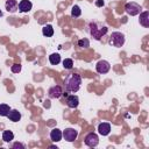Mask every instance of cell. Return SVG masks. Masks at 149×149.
<instances>
[{
    "instance_id": "obj_1",
    "label": "cell",
    "mask_w": 149,
    "mask_h": 149,
    "mask_svg": "<svg viewBox=\"0 0 149 149\" xmlns=\"http://www.w3.org/2000/svg\"><path fill=\"white\" fill-rule=\"evenodd\" d=\"M81 84V77L78 73H69L64 79V86L68 92H77Z\"/></svg>"
},
{
    "instance_id": "obj_2",
    "label": "cell",
    "mask_w": 149,
    "mask_h": 149,
    "mask_svg": "<svg viewBox=\"0 0 149 149\" xmlns=\"http://www.w3.org/2000/svg\"><path fill=\"white\" fill-rule=\"evenodd\" d=\"M88 28H90V34H91V36L93 37V38H95V40H101V37L107 33V30H108V28L106 27V26H104V24H101V23H99V22H92V23H90V26H88Z\"/></svg>"
},
{
    "instance_id": "obj_3",
    "label": "cell",
    "mask_w": 149,
    "mask_h": 149,
    "mask_svg": "<svg viewBox=\"0 0 149 149\" xmlns=\"http://www.w3.org/2000/svg\"><path fill=\"white\" fill-rule=\"evenodd\" d=\"M109 44L115 48H120L125 44V35L120 31H113L109 38Z\"/></svg>"
},
{
    "instance_id": "obj_4",
    "label": "cell",
    "mask_w": 149,
    "mask_h": 149,
    "mask_svg": "<svg viewBox=\"0 0 149 149\" xmlns=\"http://www.w3.org/2000/svg\"><path fill=\"white\" fill-rule=\"evenodd\" d=\"M125 10H126V13L129 14L130 16H134V15H137V14L141 13L142 7H141V5H139L137 2L130 1V2H127V3H126Z\"/></svg>"
},
{
    "instance_id": "obj_5",
    "label": "cell",
    "mask_w": 149,
    "mask_h": 149,
    "mask_svg": "<svg viewBox=\"0 0 149 149\" xmlns=\"http://www.w3.org/2000/svg\"><path fill=\"white\" fill-rule=\"evenodd\" d=\"M84 142H85V144H86L87 147L93 148V147H97V146H98V143H99V137H98V135H97L95 133H88V134L85 136Z\"/></svg>"
},
{
    "instance_id": "obj_6",
    "label": "cell",
    "mask_w": 149,
    "mask_h": 149,
    "mask_svg": "<svg viewBox=\"0 0 149 149\" xmlns=\"http://www.w3.org/2000/svg\"><path fill=\"white\" fill-rule=\"evenodd\" d=\"M62 134H63L64 140L68 141V142H73L78 136V132L73 128H65Z\"/></svg>"
},
{
    "instance_id": "obj_7",
    "label": "cell",
    "mask_w": 149,
    "mask_h": 149,
    "mask_svg": "<svg viewBox=\"0 0 149 149\" xmlns=\"http://www.w3.org/2000/svg\"><path fill=\"white\" fill-rule=\"evenodd\" d=\"M109 69H111V64L105 59H101L95 64V70L98 73H101V74L107 73L109 71Z\"/></svg>"
},
{
    "instance_id": "obj_8",
    "label": "cell",
    "mask_w": 149,
    "mask_h": 149,
    "mask_svg": "<svg viewBox=\"0 0 149 149\" xmlns=\"http://www.w3.org/2000/svg\"><path fill=\"white\" fill-rule=\"evenodd\" d=\"M48 94H49L50 98L57 99V98H59V97L63 94V90H62V87H61L59 85H55V86H52V87L49 88Z\"/></svg>"
},
{
    "instance_id": "obj_9",
    "label": "cell",
    "mask_w": 149,
    "mask_h": 149,
    "mask_svg": "<svg viewBox=\"0 0 149 149\" xmlns=\"http://www.w3.org/2000/svg\"><path fill=\"white\" fill-rule=\"evenodd\" d=\"M33 8V3L29 0H21L19 2V12L21 13H28Z\"/></svg>"
},
{
    "instance_id": "obj_10",
    "label": "cell",
    "mask_w": 149,
    "mask_h": 149,
    "mask_svg": "<svg viewBox=\"0 0 149 149\" xmlns=\"http://www.w3.org/2000/svg\"><path fill=\"white\" fill-rule=\"evenodd\" d=\"M66 105L70 107V108H76L78 107L79 105V98L74 94H71V95H68L66 97Z\"/></svg>"
},
{
    "instance_id": "obj_11",
    "label": "cell",
    "mask_w": 149,
    "mask_h": 149,
    "mask_svg": "<svg viewBox=\"0 0 149 149\" xmlns=\"http://www.w3.org/2000/svg\"><path fill=\"white\" fill-rule=\"evenodd\" d=\"M98 132H99V134L102 135V136L108 135L109 132H111V125H109L108 122H101V123H99V126H98Z\"/></svg>"
},
{
    "instance_id": "obj_12",
    "label": "cell",
    "mask_w": 149,
    "mask_h": 149,
    "mask_svg": "<svg viewBox=\"0 0 149 149\" xmlns=\"http://www.w3.org/2000/svg\"><path fill=\"white\" fill-rule=\"evenodd\" d=\"M5 7L7 9V12L9 13H15L19 9V3L16 0H7L5 3Z\"/></svg>"
},
{
    "instance_id": "obj_13",
    "label": "cell",
    "mask_w": 149,
    "mask_h": 149,
    "mask_svg": "<svg viewBox=\"0 0 149 149\" xmlns=\"http://www.w3.org/2000/svg\"><path fill=\"white\" fill-rule=\"evenodd\" d=\"M140 24L144 28H149V12L144 10L140 13Z\"/></svg>"
},
{
    "instance_id": "obj_14",
    "label": "cell",
    "mask_w": 149,
    "mask_h": 149,
    "mask_svg": "<svg viewBox=\"0 0 149 149\" xmlns=\"http://www.w3.org/2000/svg\"><path fill=\"white\" fill-rule=\"evenodd\" d=\"M63 137V134H62V130L58 129V128H54L51 132H50V139L51 141L54 142H59Z\"/></svg>"
},
{
    "instance_id": "obj_15",
    "label": "cell",
    "mask_w": 149,
    "mask_h": 149,
    "mask_svg": "<svg viewBox=\"0 0 149 149\" xmlns=\"http://www.w3.org/2000/svg\"><path fill=\"white\" fill-rule=\"evenodd\" d=\"M7 116H8V119H9L10 121L17 122V121H20V119H21V113H20L17 109H10Z\"/></svg>"
},
{
    "instance_id": "obj_16",
    "label": "cell",
    "mask_w": 149,
    "mask_h": 149,
    "mask_svg": "<svg viewBox=\"0 0 149 149\" xmlns=\"http://www.w3.org/2000/svg\"><path fill=\"white\" fill-rule=\"evenodd\" d=\"M42 34L45 36V37H51L54 35V28L51 24H45L43 28H42Z\"/></svg>"
},
{
    "instance_id": "obj_17",
    "label": "cell",
    "mask_w": 149,
    "mask_h": 149,
    "mask_svg": "<svg viewBox=\"0 0 149 149\" xmlns=\"http://www.w3.org/2000/svg\"><path fill=\"white\" fill-rule=\"evenodd\" d=\"M49 62H50L52 65L59 64V62H61V56H59V54H57V52L51 54V55L49 56Z\"/></svg>"
},
{
    "instance_id": "obj_18",
    "label": "cell",
    "mask_w": 149,
    "mask_h": 149,
    "mask_svg": "<svg viewBox=\"0 0 149 149\" xmlns=\"http://www.w3.org/2000/svg\"><path fill=\"white\" fill-rule=\"evenodd\" d=\"M13 139H14L13 132H10V130H3V133H2V140L5 142H10Z\"/></svg>"
},
{
    "instance_id": "obj_19",
    "label": "cell",
    "mask_w": 149,
    "mask_h": 149,
    "mask_svg": "<svg viewBox=\"0 0 149 149\" xmlns=\"http://www.w3.org/2000/svg\"><path fill=\"white\" fill-rule=\"evenodd\" d=\"M10 111V107L6 104H0V116H7Z\"/></svg>"
},
{
    "instance_id": "obj_20",
    "label": "cell",
    "mask_w": 149,
    "mask_h": 149,
    "mask_svg": "<svg viewBox=\"0 0 149 149\" xmlns=\"http://www.w3.org/2000/svg\"><path fill=\"white\" fill-rule=\"evenodd\" d=\"M80 14H81V10H80L79 6L74 5V6L71 8V16H72V17H78V16H80Z\"/></svg>"
},
{
    "instance_id": "obj_21",
    "label": "cell",
    "mask_w": 149,
    "mask_h": 149,
    "mask_svg": "<svg viewBox=\"0 0 149 149\" xmlns=\"http://www.w3.org/2000/svg\"><path fill=\"white\" fill-rule=\"evenodd\" d=\"M63 66H64V69H68V70L72 69L73 68V61L71 58H65L63 61Z\"/></svg>"
},
{
    "instance_id": "obj_22",
    "label": "cell",
    "mask_w": 149,
    "mask_h": 149,
    "mask_svg": "<svg viewBox=\"0 0 149 149\" xmlns=\"http://www.w3.org/2000/svg\"><path fill=\"white\" fill-rule=\"evenodd\" d=\"M78 45L80 47V48H88L90 47V41H88V38H80L79 41H78Z\"/></svg>"
},
{
    "instance_id": "obj_23",
    "label": "cell",
    "mask_w": 149,
    "mask_h": 149,
    "mask_svg": "<svg viewBox=\"0 0 149 149\" xmlns=\"http://www.w3.org/2000/svg\"><path fill=\"white\" fill-rule=\"evenodd\" d=\"M10 70H12V72H14V73H19L20 71H21V65L20 64H13L12 66H10Z\"/></svg>"
},
{
    "instance_id": "obj_24",
    "label": "cell",
    "mask_w": 149,
    "mask_h": 149,
    "mask_svg": "<svg viewBox=\"0 0 149 149\" xmlns=\"http://www.w3.org/2000/svg\"><path fill=\"white\" fill-rule=\"evenodd\" d=\"M12 147H13V148H21V149H24V144L19 143V142H15V143H14Z\"/></svg>"
},
{
    "instance_id": "obj_25",
    "label": "cell",
    "mask_w": 149,
    "mask_h": 149,
    "mask_svg": "<svg viewBox=\"0 0 149 149\" xmlns=\"http://www.w3.org/2000/svg\"><path fill=\"white\" fill-rule=\"evenodd\" d=\"M104 5H105V1L104 0H97L95 1V6L97 7H102Z\"/></svg>"
},
{
    "instance_id": "obj_26",
    "label": "cell",
    "mask_w": 149,
    "mask_h": 149,
    "mask_svg": "<svg viewBox=\"0 0 149 149\" xmlns=\"http://www.w3.org/2000/svg\"><path fill=\"white\" fill-rule=\"evenodd\" d=\"M0 16H2V12H1V9H0Z\"/></svg>"
}]
</instances>
